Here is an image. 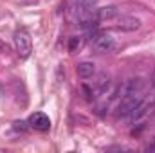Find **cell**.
I'll return each mask as SVG.
<instances>
[{"label": "cell", "mask_w": 155, "mask_h": 153, "mask_svg": "<svg viewBox=\"0 0 155 153\" xmlns=\"http://www.w3.org/2000/svg\"><path fill=\"white\" fill-rule=\"evenodd\" d=\"M146 90V81L143 77H132V79H126L119 88H117V96L119 97H124V96H137V94H144Z\"/></svg>", "instance_id": "obj_1"}, {"label": "cell", "mask_w": 155, "mask_h": 153, "mask_svg": "<svg viewBox=\"0 0 155 153\" xmlns=\"http://www.w3.org/2000/svg\"><path fill=\"white\" fill-rule=\"evenodd\" d=\"M143 101H144V96H143V94H137V96H124V97H121V103L117 105L116 115L117 117L126 119V117L132 114V112L143 103Z\"/></svg>", "instance_id": "obj_2"}, {"label": "cell", "mask_w": 155, "mask_h": 153, "mask_svg": "<svg viewBox=\"0 0 155 153\" xmlns=\"http://www.w3.org/2000/svg\"><path fill=\"white\" fill-rule=\"evenodd\" d=\"M15 47H16V52H18V56L20 58H29L31 56V50H33V41H31V36L24 31V29H20V31H16L15 33Z\"/></svg>", "instance_id": "obj_3"}, {"label": "cell", "mask_w": 155, "mask_h": 153, "mask_svg": "<svg viewBox=\"0 0 155 153\" xmlns=\"http://www.w3.org/2000/svg\"><path fill=\"white\" fill-rule=\"evenodd\" d=\"M27 122H29L31 128H35V130H38V132H47V130H51V119L43 114V112H35V114L29 117Z\"/></svg>", "instance_id": "obj_4"}, {"label": "cell", "mask_w": 155, "mask_h": 153, "mask_svg": "<svg viewBox=\"0 0 155 153\" xmlns=\"http://www.w3.org/2000/svg\"><path fill=\"white\" fill-rule=\"evenodd\" d=\"M141 27V20L135 18V16H123L119 22H117L116 29L119 31H124V33H132V31H137Z\"/></svg>", "instance_id": "obj_5"}, {"label": "cell", "mask_w": 155, "mask_h": 153, "mask_svg": "<svg viewBox=\"0 0 155 153\" xmlns=\"http://www.w3.org/2000/svg\"><path fill=\"white\" fill-rule=\"evenodd\" d=\"M152 106H153V105H152V103H148V101L144 99V101H143V103H141L134 112H132V114L128 115L126 119H128L130 122H137V121H141L144 115H148L150 112H152Z\"/></svg>", "instance_id": "obj_6"}, {"label": "cell", "mask_w": 155, "mask_h": 153, "mask_svg": "<svg viewBox=\"0 0 155 153\" xmlns=\"http://www.w3.org/2000/svg\"><path fill=\"white\" fill-rule=\"evenodd\" d=\"M94 47L99 52H110L114 49V38L108 36V34H97L96 40H94Z\"/></svg>", "instance_id": "obj_7"}, {"label": "cell", "mask_w": 155, "mask_h": 153, "mask_svg": "<svg viewBox=\"0 0 155 153\" xmlns=\"http://www.w3.org/2000/svg\"><path fill=\"white\" fill-rule=\"evenodd\" d=\"M76 72L81 79H88L96 74V65L92 61H79L76 67Z\"/></svg>", "instance_id": "obj_8"}, {"label": "cell", "mask_w": 155, "mask_h": 153, "mask_svg": "<svg viewBox=\"0 0 155 153\" xmlns=\"http://www.w3.org/2000/svg\"><path fill=\"white\" fill-rule=\"evenodd\" d=\"M96 15H97V20H112L119 15V9L116 5H107V7L96 9Z\"/></svg>", "instance_id": "obj_9"}, {"label": "cell", "mask_w": 155, "mask_h": 153, "mask_svg": "<svg viewBox=\"0 0 155 153\" xmlns=\"http://www.w3.org/2000/svg\"><path fill=\"white\" fill-rule=\"evenodd\" d=\"M81 47H83V38L81 36H72L69 40V50L71 52H78Z\"/></svg>", "instance_id": "obj_10"}, {"label": "cell", "mask_w": 155, "mask_h": 153, "mask_svg": "<svg viewBox=\"0 0 155 153\" xmlns=\"http://www.w3.org/2000/svg\"><path fill=\"white\" fill-rule=\"evenodd\" d=\"M76 4H79V5H85V7H90V9H96L97 0H76Z\"/></svg>", "instance_id": "obj_11"}, {"label": "cell", "mask_w": 155, "mask_h": 153, "mask_svg": "<svg viewBox=\"0 0 155 153\" xmlns=\"http://www.w3.org/2000/svg\"><path fill=\"white\" fill-rule=\"evenodd\" d=\"M7 52H11L9 45H7L5 41H2V40H0V54H7Z\"/></svg>", "instance_id": "obj_12"}, {"label": "cell", "mask_w": 155, "mask_h": 153, "mask_svg": "<svg viewBox=\"0 0 155 153\" xmlns=\"http://www.w3.org/2000/svg\"><path fill=\"white\" fill-rule=\"evenodd\" d=\"M25 124H27L25 121H16V122H15V128H16V130H22V132H25V130H27V126H25Z\"/></svg>", "instance_id": "obj_13"}, {"label": "cell", "mask_w": 155, "mask_h": 153, "mask_svg": "<svg viewBox=\"0 0 155 153\" xmlns=\"http://www.w3.org/2000/svg\"><path fill=\"white\" fill-rule=\"evenodd\" d=\"M152 86H153V90H155V69H153V74H152Z\"/></svg>", "instance_id": "obj_14"}]
</instances>
